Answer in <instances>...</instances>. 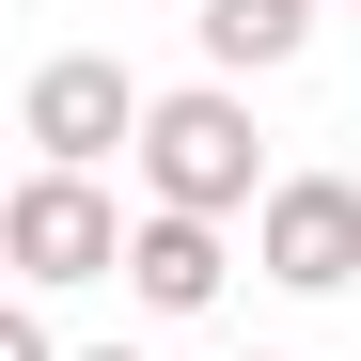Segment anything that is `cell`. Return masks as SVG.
<instances>
[{"label":"cell","instance_id":"6da1fadb","mask_svg":"<svg viewBox=\"0 0 361 361\" xmlns=\"http://www.w3.org/2000/svg\"><path fill=\"white\" fill-rule=\"evenodd\" d=\"M142 189L173 204V220H267V142H252V110H235L220 79H189V94H157L142 110Z\"/></svg>","mask_w":361,"mask_h":361},{"label":"cell","instance_id":"7a4b0ae2","mask_svg":"<svg viewBox=\"0 0 361 361\" xmlns=\"http://www.w3.org/2000/svg\"><path fill=\"white\" fill-rule=\"evenodd\" d=\"M126 204L94 189V173H16V204H0V252H16V283L32 298H63V283H110L126 267Z\"/></svg>","mask_w":361,"mask_h":361},{"label":"cell","instance_id":"3957f363","mask_svg":"<svg viewBox=\"0 0 361 361\" xmlns=\"http://www.w3.org/2000/svg\"><path fill=\"white\" fill-rule=\"evenodd\" d=\"M142 110H157V94H126V63H94V47L32 63V94H16V126H32V173H94V157H142Z\"/></svg>","mask_w":361,"mask_h":361},{"label":"cell","instance_id":"277c9868","mask_svg":"<svg viewBox=\"0 0 361 361\" xmlns=\"http://www.w3.org/2000/svg\"><path fill=\"white\" fill-rule=\"evenodd\" d=\"M252 267H267L283 298L361 283V189H345V173H283V189H267V220H252Z\"/></svg>","mask_w":361,"mask_h":361},{"label":"cell","instance_id":"5b68a950","mask_svg":"<svg viewBox=\"0 0 361 361\" xmlns=\"http://www.w3.org/2000/svg\"><path fill=\"white\" fill-rule=\"evenodd\" d=\"M220 283H235L220 220H173V204H142V235H126V298H142V314H204Z\"/></svg>","mask_w":361,"mask_h":361},{"label":"cell","instance_id":"8992f818","mask_svg":"<svg viewBox=\"0 0 361 361\" xmlns=\"http://www.w3.org/2000/svg\"><path fill=\"white\" fill-rule=\"evenodd\" d=\"M298 47H314V0H204V63L220 79H267Z\"/></svg>","mask_w":361,"mask_h":361},{"label":"cell","instance_id":"52a82bcc","mask_svg":"<svg viewBox=\"0 0 361 361\" xmlns=\"http://www.w3.org/2000/svg\"><path fill=\"white\" fill-rule=\"evenodd\" d=\"M0 361H63V345H47V314H0Z\"/></svg>","mask_w":361,"mask_h":361},{"label":"cell","instance_id":"ba28073f","mask_svg":"<svg viewBox=\"0 0 361 361\" xmlns=\"http://www.w3.org/2000/svg\"><path fill=\"white\" fill-rule=\"evenodd\" d=\"M79 361H142V345H79Z\"/></svg>","mask_w":361,"mask_h":361},{"label":"cell","instance_id":"9c48e42d","mask_svg":"<svg viewBox=\"0 0 361 361\" xmlns=\"http://www.w3.org/2000/svg\"><path fill=\"white\" fill-rule=\"evenodd\" d=\"M235 361H283V345H235Z\"/></svg>","mask_w":361,"mask_h":361},{"label":"cell","instance_id":"30bf717a","mask_svg":"<svg viewBox=\"0 0 361 361\" xmlns=\"http://www.w3.org/2000/svg\"><path fill=\"white\" fill-rule=\"evenodd\" d=\"M79 16H110V0H79Z\"/></svg>","mask_w":361,"mask_h":361}]
</instances>
